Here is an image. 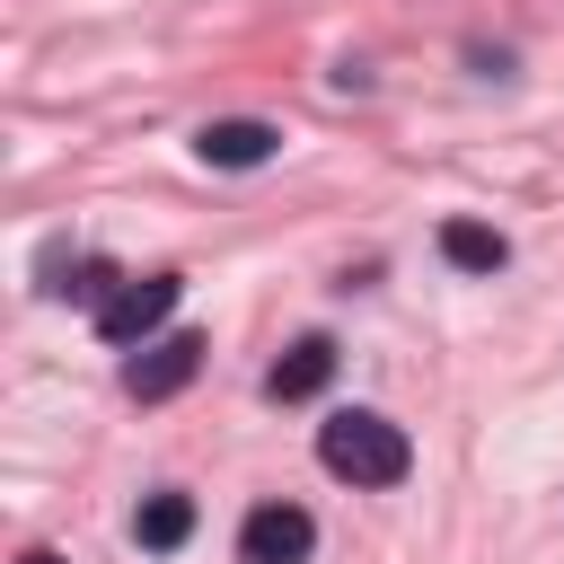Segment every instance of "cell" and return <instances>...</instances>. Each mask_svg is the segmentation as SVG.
Returning a JSON list of instances; mask_svg holds the SVG:
<instances>
[{
	"instance_id": "5",
	"label": "cell",
	"mask_w": 564,
	"mask_h": 564,
	"mask_svg": "<svg viewBox=\"0 0 564 564\" xmlns=\"http://www.w3.org/2000/svg\"><path fill=\"white\" fill-rule=\"evenodd\" d=\"M273 150H282V132L256 123V115H220V123L194 132V159H203V167H264Z\"/></svg>"
},
{
	"instance_id": "9",
	"label": "cell",
	"mask_w": 564,
	"mask_h": 564,
	"mask_svg": "<svg viewBox=\"0 0 564 564\" xmlns=\"http://www.w3.org/2000/svg\"><path fill=\"white\" fill-rule=\"evenodd\" d=\"M18 564H62V555H53V546H26V555H18Z\"/></svg>"
},
{
	"instance_id": "2",
	"label": "cell",
	"mask_w": 564,
	"mask_h": 564,
	"mask_svg": "<svg viewBox=\"0 0 564 564\" xmlns=\"http://www.w3.org/2000/svg\"><path fill=\"white\" fill-rule=\"evenodd\" d=\"M238 555L247 564H308L317 555V520L300 502H256L247 529H238Z\"/></svg>"
},
{
	"instance_id": "3",
	"label": "cell",
	"mask_w": 564,
	"mask_h": 564,
	"mask_svg": "<svg viewBox=\"0 0 564 564\" xmlns=\"http://www.w3.org/2000/svg\"><path fill=\"white\" fill-rule=\"evenodd\" d=\"M176 273H141V282H123L106 308H97V335L106 344H150V326H167V308H176Z\"/></svg>"
},
{
	"instance_id": "7",
	"label": "cell",
	"mask_w": 564,
	"mask_h": 564,
	"mask_svg": "<svg viewBox=\"0 0 564 564\" xmlns=\"http://www.w3.org/2000/svg\"><path fill=\"white\" fill-rule=\"evenodd\" d=\"M132 538H141L150 555H176V546L194 538V494H176V485H167V494H150V502L132 511Z\"/></svg>"
},
{
	"instance_id": "1",
	"label": "cell",
	"mask_w": 564,
	"mask_h": 564,
	"mask_svg": "<svg viewBox=\"0 0 564 564\" xmlns=\"http://www.w3.org/2000/svg\"><path fill=\"white\" fill-rule=\"evenodd\" d=\"M317 458H326V476H344V485H405L414 441H405L388 414L352 405V414H326V423H317Z\"/></svg>"
},
{
	"instance_id": "8",
	"label": "cell",
	"mask_w": 564,
	"mask_h": 564,
	"mask_svg": "<svg viewBox=\"0 0 564 564\" xmlns=\"http://www.w3.org/2000/svg\"><path fill=\"white\" fill-rule=\"evenodd\" d=\"M441 256H449L458 273H494L511 247H502V229H485V220H441Z\"/></svg>"
},
{
	"instance_id": "6",
	"label": "cell",
	"mask_w": 564,
	"mask_h": 564,
	"mask_svg": "<svg viewBox=\"0 0 564 564\" xmlns=\"http://www.w3.org/2000/svg\"><path fill=\"white\" fill-rule=\"evenodd\" d=\"M335 379V344L326 335H300L282 361H273V379H264V397H282V405H300V397H317Z\"/></svg>"
},
{
	"instance_id": "4",
	"label": "cell",
	"mask_w": 564,
	"mask_h": 564,
	"mask_svg": "<svg viewBox=\"0 0 564 564\" xmlns=\"http://www.w3.org/2000/svg\"><path fill=\"white\" fill-rule=\"evenodd\" d=\"M194 370H203V335L176 326V335H159V344H141V352L123 361V388H132L141 405H159V397H176Z\"/></svg>"
}]
</instances>
